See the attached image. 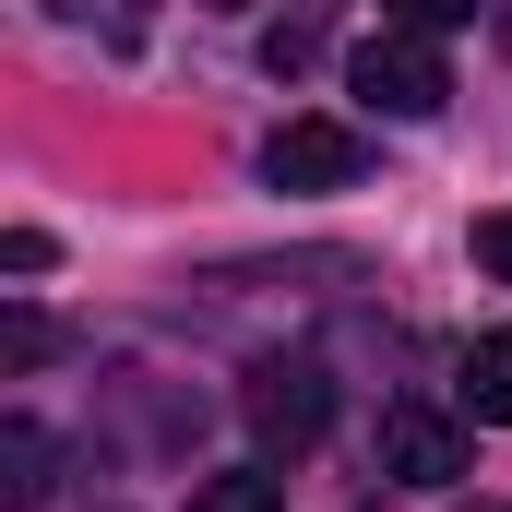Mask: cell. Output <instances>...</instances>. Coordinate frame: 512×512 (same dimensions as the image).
I'll return each instance as SVG.
<instances>
[{"instance_id": "3", "label": "cell", "mask_w": 512, "mask_h": 512, "mask_svg": "<svg viewBox=\"0 0 512 512\" xmlns=\"http://www.w3.org/2000/svg\"><path fill=\"white\" fill-rule=\"evenodd\" d=\"M382 477L453 489V477H465V429H453L441 405H382Z\"/></svg>"}, {"instance_id": "1", "label": "cell", "mask_w": 512, "mask_h": 512, "mask_svg": "<svg viewBox=\"0 0 512 512\" xmlns=\"http://www.w3.org/2000/svg\"><path fill=\"white\" fill-rule=\"evenodd\" d=\"M346 84H358V96H370L382 120H441V96H453L441 48H429V36H405V24H382V36H358Z\"/></svg>"}, {"instance_id": "7", "label": "cell", "mask_w": 512, "mask_h": 512, "mask_svg": "<svg viewBox=\"0 0 512 512\" xmlns=\"http://www.w3.org/2000/svg\"><path fill=\"white\" fill-rule=\"evenodd\" d=\"M60 358V322L48 310H0V370H48Z\"/></svg>"}, {"instance_id": "5", "label": "cell", "mask_w": 512, "mask_h": 512, "mask_svg": "<svg viewBox=\"0 0 512 512\" xmlns=\"http://www.w3.org/2000/svg\"><path fill=\"white\" fill-rule=\"evenodd\" d=\"M48 489H60V441L36 417H0V512H36Z\"/></svg>"}, {"instance_id": "11", "label": "cell", "mask_w": 512, "mask_h": 512, "mask_svg": "<svg viewBox=\"0 0 512 512\" xmlns=\"http://www.w3.org/2000/svg\"><path fill=\"white\" fill-rule=\"evenodd\" d=\"M60 12H72V24H108V36H131V24H143V0H60Z\"/></svg>"}, {"instance_id": "6", "label": "cell", "mask_w": 512, "mask_h": 512, "mask_svg": "<svg viewBox=\"0 0 512 512\" xmlns=\"http://www.w3.org/2000/svg\"><path fill=\"white\" fill-rule=\"evenodd\" d=\"M465 417L477 429H512V334H477L465 346Z\"/></svg>"}, {"instance_id": "8", "label": "cell", "mask_w": 512, "mask_h": 512, "mask_svg": "<svg viewBox=\"0 0 512 512\" xmlns=\"http://www.w3.org/2000/svg\"><path fill=\"white\" fill-rule=\"evenodd\" d=\"M191 512H286V477H203Z\"/></svg>"}, {"instance_id": "14", "label": "cell", "mask_w": 512, "mask_h": 512, "mask_svg": "<svg viewBox=\"0 0 512 512\" xmlns=\"http://www.w3.org/2000/svg\"><path fill=\"white\" fill-rule=\"evenodd\" d=\"M203 12H239V0H203Z\"/></svg>"}, {"instance_id": "10", "label": "cell", "mask_w": 512, "mask_h": 512, "mask_svg": "<svg viewBox=\"0 0 512 512\" xmlns=\"http://www.w3.org/2000/svg\"><path fill=\"white\" fill-rule=\"evenodd\" d=\"M477 274H501V286H512V215H477Z\"/></svg>"}, {"instance_id": "12", "label": "cell", "mask_w": 512, "mask_h": 512, "mask_svg": "<svg viewBox=\"0 0 512 512\" xmlns=\"http://www.w3.org/2000/svg\"><path fill=\"white\" fill-rule=\"evenodd\" d=\"M0 274H48V227H12L0 239Z\"/></svg>"}, {"instance_id": "2", "label": "cell", "mask_w": 512, "mask_h": 512, "mask_svg": "<svg viewBox=\"0 0 512 512\" xmlns=\"http://www.w3.org/2000/svg\"><path fill=\"white\" fill-rule=\"evenodd\" d=\"M239 417H251L262 453H310V441H322V417H334V382H322L310 358H262L251 393H239Z\"/></svg>"}, {"instance_id": "4", "label": "cell", "mask_w": 512, "mask_h": 512, "mask_svg": "<svg viewBox=\"0 0 512 512\" xmlns=\"http://www.w3.org/2000/svg\"><path fill=\"white\" fill-rule=\"evenodd\" d=\"M262 179L274 191H334V179H358V131L346 120H286L262 143Z\"/></svg>"}, {"instance_id": "13", "label": "cell", "mask_w": 512, "mask_h": 512, "mask_svg": "<svg viewBox=\"0 0 512 512\" xmlns=\"http://www.w3.org/2000/svg\"><path fill=\"white\" fill-rule=\"evenodd\" d=\"M501 48H512V0H501Z\"/></svg>"}, {"instance_id": "9", "label": "cell", "mask_w": 512, "mask_h": 512, "mask_svg": "<svg viewBox=\"0 0 512 512\" xmlns=\"http://www.w3.org/2000/svg\"><path fill=\"white\" fill-rule=\"evenodd\" d=\"M477 0H382V24H405V36H441V24H465Z\"/></svg>"}]
</instances>
